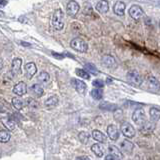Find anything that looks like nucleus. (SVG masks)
<instances>
[{"label":"nucleus","instance_id":"nucleus-1","mask_svg":"<svg viewBox=\"0 0 160 160\" xmlns=\"http://www.w3.org/2000/svg\"><path fill=\"white\" fill-rule=\"evenodd\" d=\"M51 25L56 31H61L64 28V13L60 8H57L54 11L51 18Z\"/></svg>","mask_w":160,"mask_h":160},{"label":"nucleus","instance_id":"nucleus-2","mask_svg":"<svg viewBox=\"0 0 160 160\" xmlns=\"http://www.w3.org/2000/svg\"><path fill=\"white\" fill-rule=\"evenodd\" d=\"M70 46L74 50H76L78 52L85 53L88 50V44L87 42L83 40L82 38H74L70 42Z\"/></svg>","mask_w":160,"mask_h":160},{"label":"nucleus","instance_id":"nucleus-3","mask_svg":"<svg viewBox=\"0 0 160 160\" xmlns=\"http://www.w3.org/2000/svg\"><path fill=\"white\" fill-rule=\"evenodd\" d=\"M126 79L130 84L133 85L135 87H139L143 82L142 77L140 76V74L136 71H129L126 75Z\"/></svg>","mask_w":160,"mask_h":160},{"label":"nucleus","instance_id":"nucleus-4","mask_svg":"<svg viewBox=\"0 0 160 160\" xmlns=\"http://www.w3.org/2000/svg\"><path fill=\"white\" fill-rule=\"evenodd\" d=\"M129 15L135 20H140L141 18L144 17L145 13L143 11V9L140 7L139 5L134 4L129 8Z\"/></svg>","mask_w":160,"mask_h":160},{"label":"nucleus","instance_id":"nucleus-5","mask_svg":"<svg viewBox=\"0 0 160 160\" xmlns=\"http://www.w3.org/2000/svg\"><path fill=\"white\" fill-rule=\"evenodd\" d=\"M132 120L136 123L139 126H141V125L146 121V116H145V112L144 110L139 108V109H136L135 111L133 112L132 114Z\"/></svg>","mask_w":160,"mask_h":160},{"label":"nucleus","instance_id":"nucleus-6","mask_svg":"<svg viewBox=\"0 0 160 160\" xmlns=\"http://www.w3.org/2000/svg\"><path fill=\"white\" fill-rule=\"evenodd\" d=\"M71 85L72 87L76 90V91L80 94H85L87 90V85L83 82L82 80H79L77 78H72L71 79Z\"/></svg>","mask_w":160,"mask_h":160},{"label":"nucleus","instance_id":"nucleus-7","mask_svg":"<svg viewBox=\"0 0 160 160\" xmlns=\"http://www.w3.org/2000/svg\"><path fill=\"white\" fill-rule=\"evenodd\" d=\"M80 9V5L76 2L74 1V0H71V1H69L67 3V6H66V13L68 16H71V17H74L75 15H76L79 11Z\"/></svg>","mask_w":160,"mask_h":160},{"label":"nucleus","instance_id":"nucleus-8","mask_svg":"<svg viewBox=\"0 0 160 160\" xmlns=\"http://www.w3.org/2000/svg\"><path fill=\"white\" fill-rule=\"evenodd\" d=\"M121 132L127 138H132L135 136V129L131 124L128 122H124L121 125Z\"/></svg>","mask_w":160,"mask_h":160},{"label":"nucleus","instance_id":"nucleus-9","mask_svg":"<svg viewBox=\"0 0 160 160\" xmlns=\"http://www.w3.org/2000/svg\"><path fill=\"white\" fill-rule=\"evenodd\" d=\"M24 71H25V75H26V77L28 79H31L37 72L36 65H35L34 62L26 63V64H25V66H24Z\"/></svg>","mask_w":160,"mask_h":160},{"label":"nucleus","instance_id":"nucleus-10","mask_svg":"<svg viewBox=\"0 0 160 160\" xmlns=\"http://www.w3.org/2000/svg\"><path fill=\"white\" fill-rule=\"evenodd\" d=\"M102 63L105 67H107L109 69H113L116 67V60L112 56V55H104L102 57Z\"/></svg>","mask_w":160,"mask_h":160},{"label":"nucleus","instance_id":"nucleus-11","mask_svg":"<svg viewBox=\"0 0 160 160\" xmlns=\"http://www.w3.org/2000/svg\"><path fill=\"white\" fill-rule=\"evenodd\" d=\"M154 128H155V124L151 121H145L141 126H140V132L144 135H148V134H151L154 131Z\"/></svg>","mask_w":160,"mask_h":160},{"label":"nucleus","instance_id":"nucleus-12","mask_svg":"<svg viewBox=\"0 0 160 160\" xmlns=\"http://www.w3.org/2000/svg\"><path fill=\"white\" fill-rule=\"evenodd\" d=\"M1 122L2 124L4 125L5 127H6L7 130H10V131H13L16 127V123H15V120L8 115V116H5V117H2L1 118Z\"/></svg>","mask_w":160,"mask_h":160},{"label":"nucleus","instance_id":"nucleus-13","mask_svg":"<svg viewBox=\"0 0 160 160\" xmlns=\"http://www.w3.org/2000/svg\"><path fill=\"white\" fill-rule=\"evenodd\" d=\"M107 134H108V137L111 140H113V141H116L119 138V130L113 124L109 125L107 127Z\"/></svg>","mask_w":160,"mask_h":160},{"label":"nucleus","instance_id":"nucleus-14","mask_svg":"<svg viewBox=\"0 0 160 160\" xmlns=\"http://www.w3.org/2000/svg\"><path fill=\"white\" fill-rule=\"evenodd\" d=\"M13 92L18 96H23L27 93V86L24 82H19L13 87Z\"/></svg>","mask_w":160,"mask_h":160},{"label":"nucleus","instance_id":"nucleus-15","mask_svg":"<svg viewBox=\"0 0 160 160\" xmlns=\"http://www.w3.org/2000/svg\"><path fill=\"white\" fill-rule=\"evenodd\" d=\"M21 66H22V59L14 58L11 62V70H10V72H11L12 75H16L20 71Z\"/></svg>","mask_w":160,"mask_h":160},{"label":"nucleus","instance_id":"nucleus-16","mask_svg":"<svg viewBox=\"0 0 160 160\" xmlns=\"http://www.w3.org/2000/svg\"><path fill=\"white\" fill-rule=\"evenodd\" d=\"M147 84H148V87L151 90H154V91H159L160 90V82L158 81V79L156 77L148 76Z\"/></svg>","mask_w":160,"mask_h":160},{"label":"nucleus","instance_id":"nucleus-17","mask_svg":"<svg viewBox=\"0 0 160 160\" xmlns=\"http://www.w3.org/2000/svg\"><path fill=\"white\" fill-rule=\"evenodd\" d=\"M95 8H96V10L99 13L105 14V13H107L109 10V2L107 0H100V1L97 2Z\"/></svg>","mask_w":160,"mask_h":160},{"label":"nucleus","instance_id":"nucleus-18","mask_svg":"<svg viewBox=\"0 0 160 160\" xmlns=\"http://www.w3.org/2000/svg\"><path fill=\"white\" fill-rule=\"evenodd\" d=\"M125 8H126V5H125L124 2L117 1L113 6V11L115 14L118 15V16H123L125 13Z\"/></svg>","mask_w":160,"mask_h":160},{"label":"nucleus","instance_id":"nucleus-19","mask_svg":"<svg viewBox=\"0 0 160 160\" xmlns=\"http://www.w3.org/2000/svg\"><path fill=\"white\" fill-rule=\"evenodd\" d=\"M120 146H121V149H122V151L125 152V153H132L133 151V148H134V144L132 142H130L129 140L127 139H125L123 140V141L121 142V144H120Z\"/></svg>","mask_w":160,"mask_h":160},{"label":"nucleus","instance_id":"nucleus-20","mask_svg":"<svg viewBox=\"0 0 160 160\" xmlns=\"http://www.w3.org/2000/svg\"><path fill=\"white\" fill-rule=\"evenodd\" d=\"M30 90H31V92L33 93V95H34L35 97H41L42 95H43V93H44L43 87L40 84H38V83L33 84L32 86H31V88H30Z\"/></svg>","mask_w":160,"mask_h":160},{"label":"nucleus","instance_id":"nucleus-21","mask_svg":"<svg viewBox=\"0 0 160 160\" xmlns=\"http://www.w3.org/2000/svg\"><path fill=\"white\" fill-rule=\"evenodd\" d=\"M92 137L94 140H96V141H98L100 143H106V141H107L106 136H105L101 131H99V130H93Z\"/></svg>","mask_w":160,"mask_h":160},{"label":"nucleus","instance_id":"nucleus-22","mask_svg":"<svg viewBox=\"0 0 160 160\" xmlns=\"http://www.w3.org/2000/svg\"><path fill=\"white\" fill-rule=\"evenodd\" d=\"M58 102H59V99L57 95H51V96H49L46 101H45V106L47 108H52V107L57 106Z\"/></svg>","mask_w":160,"mask_h":160},{"label":"nucleus","instance_id":"nucleus-23","mask_svg":"<svg viewBox=\"0 0 160 160\" xmlns=\"http://www.w3.org/2000/svg\"><path fill=\"white\" fill-rule=\"evenodd\" d=\"M91 150H92V152L95 155H96L97 157H102L103 155H104V152H105L104 147L102 146L101 144H99V143L93 144L92 146H91Z\"/></svg>","mask_w":160,"mask_h":160},{"label":"nucleus","instance_id":"nucleus-24","mask_svg":"<svg viewBox=\"0 0 160 160\" xmlns=\"http://www.w3.org/2000/svg\"><path fill=\"white\" fill-rule=\"evenodd\" d=\"M149 114H150V121L153 122V123L157 122L160 119V110L157 108H155V107L150 108Z\"/></svg>","mask_w":160,"mask_h":160},{"label":"nucleus","instance_id":"nucleus-25","mask_svg":"<svg viewBox=\"0 0 160 160\" xmlns=\"http://www.w3.org/2000/svg\"><path fill=\"white\" fill-rule=\"evenodd\" d=\"M37 80H38L40 83L45 84V83H47L49 80H50V75L46 71H42V72L39 73L38 77H37Z\"/></svg>","mask_w":160,"mask_h":160},{"label":"nucleus","instance_id":"nucleus-26","mask_svg":"<svg viewBox=\"0 0 160 160\" xmlns=\"http://www.w3.org/2000/svg\"><path fill=\"white\" fill-rule=\"evenodd\" d=\"M108 151H109V154H112V155L116 156L119 159L122 158V153H121V151H120V150L116 146H114V145H110V146L108 147Z\"/></svg>","mask_w":160,"mask_h":160},{"label":"nucleus","instance_id":"nucleus-27","mask_svg":"<svg viewBox=\"0 0 160 160\" xmlns=\"http://www.w3.org/2000/svg\"><path fill=\"white\" fill-rule=\"evenodd\" d=\"M78 139L80 140V142L83 144H87L89 139H90V134L86 131H81L78 134Z\"/></svg>","mask_w":160,"mask_h":160},{"label":"nucleus","instance_id":"nucleus-28","mask_svg":"<svg viewBox=\"0 0 160 160\" xmlns=\"http://www.w3.org/2000/svg\"><path fill=\"white\" fill-rule=\"evenodd\" d=\"M12 105H13V107L15 109H17V110H21L23 107H24V102L22 101L21 99H19L17 97H14L12 99Z\"/></svg>","mask_w":160,"mask_h":160},{"label":"nucleus","instance_id":"nucleus-29","mask_svg":"<svg viewBox=\"0 0 160 160\" xmlns=\"http://www.w3.org/2000/svg\"><path fill=\"white\" fill-rule=\"evenodd\" d=\"M10 133L6 130H1L0 131V142L1 143H6L10 140Z\"/></svg>","mask_w":160,"mask_h":160},{"label":"nucleus","instance_id":"nucleus-30","mask_svg":"<svg viewBox=\"0 0 160 160\" xmlns=\"http://www.w3.org/2000/svg\"><path fill=\"white\" fill-rule=\"evenodd\" d=\"M91 96L94 99L100 100V99H102V97H103V91H102L101 89L95 88V89H93L92 91H91Z\"/></svg>","mask_w":160,"mask_h":160},{"label":"nucleus","instance_id":"nucleus-31","mask_svg":"<svg viewBox=\"0 0 160 160\" xmlns=\"http://www.w3.org/2000/svg\"><path fill=\"white\" fill-rule=\"evenodd\" d=\"M76 74L78 75L79 77H81L83 79H90V75L89 73L86 71V70H84V69H76Z\"/></svg>","mask_w":160,"mask_h":160},{"label":"nucleus","instance_id":"nucleus-32","mask_svg":"<svg viewBox=\"0 0 160 160\" xmlns=\"http://www.w3.org/2000/svg\"><path fill=\"white\" fill-rule=\"evenodd\" d=\"M85 69H86L88 72L93 73L94 75H96L98 73V69L95 67V65H93L91 63H86V64H85Z\"/></svg>","mask_w":160,"mask_h":160},{"label":"nucleus","instance_id":"nucleus-33","mask_svg":"<svg viewBox=\"0 0 160 160\" xmlns=\"http://www.w3.org/2000/svg\"><path fill=\"white\" fill-rule=\"evenodd\" d=\"M92 85L94 87L100 89V88H102L104 86V82L102 81L101 79H96V80H94V81L92 82Z\"/></svg>","mask_w":160,"mask_h":160},{"label":"nucleus","instance_id":"nucleus-34","mask_svg":"<svg viewBox=\"0 0 160 160\" xmlns=\"http://www.w3.org/2000/svg\"><path fill=\"white\" fill-rule=\"evenodd\" d=\"M105 160H120L119 158H117L116 156H114L112 154H108L105 156Z\"/></svg>","mask_w":160,"mask_h":160},{"label":"nucleus","instance_id":"nucleus-35","mask_svg":"<svg viewBox=\"0 0 160 160\" xmlns=\"http://www.w3.org/2000/svg\"><path fill=\"white\" fill-rule=\"evenodd\" d=\"M8 4L7 0H0V7H3V6H6Z\"/></svg>","mask_w":160,"mask_h":160},{"label":"nucleus","instance_id":"nucleus-36","mask_svg":"<svg viewBox=\"0 0 160 160\" xmlns=\"http://www.w3.org/2000/svg\"><path fill=\"white\" fill-rule=\"evenodd\" d=\"M5 111H6V109H5V108H4V106H3V105H2L1 103H0V113H2V112H5Z\"/></svg>","mask_w":160,"mask_h":160},{"label":"nucleus","instance_id":"nucleus-37","mask_svg":"<svg viewBox=\"0 0 160 160\" xmlns=\"http://www.w3.org/2000/svg\"><path fill=\"white\" fill-rule=\"evenodd\" d=\"M76 160H90V159L88 157H86V156H81V157L76 158Z\"/></svg>","mask_w":160,"mask_h":160},{"label":"nucleus","instance_id":"nucleus-38","mask_svg":"<svg viewBox=\"0 0 160 160\" xmlns=\"http://www.w3.org/2000/svg\"><path fill=\"white\" fill-rule=\"evenodd\" d=\"M53 55H54V56L58 57V59H62V58L64 57L63 55H60V54H57V53H53Z\"/></svg>","mask_w":160,"mask_h":160},{"label":"nucleus","instance_id":"nucleus-39","mask_svg":"<svg viewBox=\"0 0 160 160\" xmlns=\"http://www.w3.org/2000/svg\"><path fill=\"white\" fill-rule=\"evenodd\" d=\"M2 68H3V60L0 58V71L2 70Z\"/></svg>","mask_w":160,"mask_h":160},{"label":"nucleus","instance_id":"nucleus-40","mask_svg":"<svg viewBox=\"0 0 160 160\" xmlns=\"http://www.w3.org/2000/svg\"><path fill=\"white\" fill-rule=\"evenodd\" d=\"M4 12L2 11V10H0V17H4Z\"/></svg>","mask_w":160,"mask_h":160},{"label":"nucleus","instance_id":"nucleus-41","mask_svg":"<svg viewBox=\"0 0 160 160\" xmlns=\"http://www.w3.org/2000/svg\"><path fill=\"white\" fill-rule=\"evenodd\" d=\"M21 44H22V45H24V46H31V45H30V44L25 43V42H21Z\"/></svg>","mask_w":160,"mask_h":160},{"label":"nucleus","instance_id":"nucleus-42","mask_svg":"<svg viewBox=\"0 0 160 160\" xmlns=\"http://www.w3.org/2000/svg\"><path fill=\"white\" fill-rule=\"evenodd\" d=\"M158 5H159V6H160V0H158Z\"/></svg>","mask_w":160,"mask_h":160},{"label":"nucleus","instance_id":"nucleus-43","mask_svg":"<svg viewBox=\"0 0 160 160\" xmlns=\"http://www.w3.org/2000/svg\"><path fill=\"white\" fill-rule=\"evenodd\" d=\"M159 26H160V21H159Z\"/></svg>","mask_w":160,"mask_h":160}]
</instances>
